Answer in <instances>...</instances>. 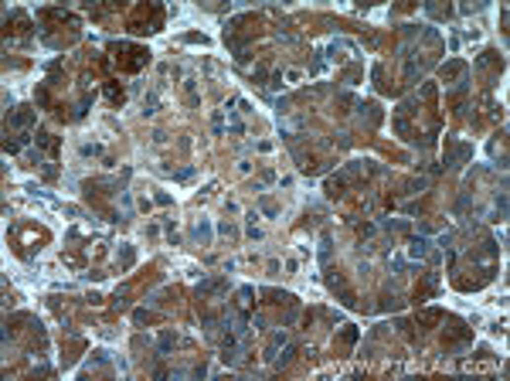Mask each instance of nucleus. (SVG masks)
<instances>
[{"mask_svg":"<svg viewBox=\"0 0 510 381\" xmlns=\"http://www.w3.org/2000/svg\"><path fill=\"white\" fill-rule=\"evenodd\" d=\"M133 259H136V255H133V249H129V245H122V266H126V269L133 266Z\"/></svg>","mask_w":510,"mask_h":381,"instance_id":"obj_26","label":"nucleus"},{"mask_svg":"<svg viewBox=\"0 0 510 381\" xmlns=\"http://www.w3.org/2000/svg\"><path fill=\"white\" fill-rule=\"evenodd\" d=\"M381 310H401V300H398V296H385Z\"/></svg>","mask_w":510,"mask_h":381,"instance_id":"obj_24","label":"nucleus"},{"mask_svg":"<svg viewBox=\"0 0 510 381\" xmlns=\"http://www.w3.org/2000/svg\"><path fill=\"white\" fill-rule=\"evenodd\" d=\"M248 238H252V242H262V231H259L255 225H248Z\"/></svg>","mask_w":510,"mask_h":381,"instance_id":"obj_31","label":"nucleus"},{"mask_svg":"<svg viewBox=\"0 0 510 381\" xmlns=\"http://www.w3.org/2000/svg\"><path fill=\"white\" fill-rule=\"evenodd\" d=\"M167 174H174L177 181H191V177H194V167H184V170H167Z\"/></svg>","mask_w":510,"mask_h":381,"instance_id":"obj_23","label":"nucleus"},{"mask_svg":"<svg viewBox=\"0 0 510 381\" xmlns=\"http://www.w3.org/2000/svg\"><path fill=\"white\" fill-rule=\"evenodd\" d=\"M269 89H282V72H272V78H269Z\"/></svg>","mask_w":510,"mask_h":381,"instance_id":"obj_29","label":"nucleus"},{"mask_svg":"<svg viewBox=\"0 0 510 381\" xmlns=\"http://www.w3.org/2000/svg\"><path fill=\"white\" fill-rule=\"evenodd\" d=\"M408 255H412V259H425V255H429V238H425V235H412Z\"/></svg>","mask_w":510,"mask_h":381,"instance_id":"obj_6","label":"nucleus"},{"mask_svg":"<svg viewBox=\"0 0 510 381\" xmlns=\"http://www.w3.org/2000/svg\"><path fill=\"white\" fill-rule=\"evenodd\" d=\"M191 375H194V378H204V375H208V368H204V364H194V368H191Z\"/></svg>","mask_w":510,"mask_h":381,"instance_id":"obj_32","label":"nucleus"},{"mask_svg":"<svg viewBox=\"0 0 510 381\" xmlns=\"http://www.w3.org/2000/svg\"><path fill=\"white\" fill-rule=\"evenodd\" d=\"M473 157V147L470 143H459V140H446V167H459V163H466V160Z\"/></svg>","mask_w":510,"mask_h":381,"instance_id":"obj_2","label":"nucleus"},{"mask_svg":"<svg viewBox=\"0 0 510 381\" xmlns=\"http://www.w3.org/2000/svg\"><path fill=\"white\" fill-rule=\"evenodd\" d=\"M143 347H150V337H143V334L133 337V350H143Z\"/></svg>","mask_w":510,"mask_h":381,"instance_id":"obj_27","label":"nucleus"},{"mask_svg":"<svg viewBox=\"0 0 510 381\" xmlns=\"http://www.w3.org/2000/svg\"><path fill=\"white\" fill-rule=\"evenodd\" d=\"M106 99H109L113 106H119L122 99H126V92H122V89L116 85V82H109V85H106Z\"/></svg>","mask_w":510,"mask_h":381,"instance_id":"obj_14","label":"nucleus"},{"mask_svg":"<svg viewBox=\"0 0 510 381\" xmlns=\"http://www.w3.org/2000/svg\"><path fill=\"white\" fill-rule=\"evenodd\" d=\"M184 41H191V44H208L204 34H184Z\"/></svg>","mask_w":510,"mask_h":381,"instance_id":"obj_28","label":"nucleus"},{"mask_svg":"<svg viewBox=\"0 0 510 381\" xmlns=\"http://www.w3.org/2000/svg\"><path fill=\"white\" fill-rule=\"evenodd\" d=\"M174 347H177V337H174V334L167 330V334L160 337V347H157V350H160V354H157V357H163V354H170V350H174Z\"/></svg>","mask_w":510,"mask_h":381,"instance_id":"obj_13","label":"nucleus"},{"mask_svg":"<svg viewBox=\"0 0 510 381\" xmlns=\"http://www.w3.org/2000/svg\"><path fill=\"white\" fill-rule=\"evenodd\" d=\"M153 320V313H147V310H133V323L136 327H143V323H150Z\"/></svg>","mask_w":510,"mask_h":381,"instance_id":"obj_20","label":"nucleus"},{"mask_svg":"<svg viewBox=\"0 0 510 381\" xmlns=\"http://www.w3.org/2000/svg\"><path fill=\"white\" fill-rule=\"evenodd\" d=\"M357 337H360V330H357V327H351V323L340 330V344H344V347H354V344H357Z\"/></svg>","mask_w":510,"mask_h":381,"instance_id":"obj_11","label":"nucleus"},{"mask_svg":"<svg viewBox=\"0 0 510 381\" xmlns=\"http://www.w3.org/2000/svg\"><path fill=\"white\" fill-rule=\"evenodd\" d=\"M330 255H333V238L323 235V238H320V262H330Z\"/></svg>","mask_w":510,"mask_h":381,"instance_id":"obj_15","label":"nucleus"},{"mask_svg":"<svg viewBox=\"0 0 510 381\" xmlns=\"http://www.w3.org/2000/svg\"><path fill=\"white\" fill-rule=\"evenodd\" d=\"M323 190H327V197H344V190H347V181L337 174V177H330L327 184H323Z\"/></svg>","mask_w":510,"mask_h":381,"instance_id":"obj_7","label":"nucleus"},{"mask_svg":"<svg viewBox=\"0 0 510 381\" xmlns=\"http://www.w3.org/2000/svg\"><path fill=\"white\" fill-rule=\"evenodd\" d=\"M259 204H262V211H266V215H269V218H275V215H279V208H275V204H272L269 197H259Z\"/></svg>","mask_w":510,"mask_h":381,"instance_id":"obj_21","label":"nucleus"},{"mask_svg":"<svg viewBox=\"0 0 510 381\" xmlns=\"http://www.w3.org/2000/svg\"><path fill=\"white\" fill-rule=\"evenodd\" d=\"M194 242H201V245H211V225H208V218H201V222L194 225Z\"/></svg>","mask_w":510,"mask_h":381,"instance_id":"obj_8","label":"nucleus"},{"mask_svg":"<svg viewBox=\"0 0 510 381\" xmlns=\"http://www.w3.org/2000/svg\"><path fill=\"white\" fill-rule=\"evenodd\" d=\"M21 150V136H10L7 133V140H3V153H17Z\"/></svg>","mask_w":510,"mask_h":381,"instance_id":"obj_18","label":"nucleus"},{"mask_svg":"<svg viewBox=\"0 0 510 381\" xmlns=\"http://www.w3.org/2000/svg\"><path fill=\"white\" fill-rule=\"evenodd\" d=\"M439 75H442V78H452V75H466V65H463V62H449V65H442V68H439Z\"/></svg>","mask_w":510,"mask_h":381,"instance_id":"obj_12","label":"nucleus"},{"mask_svg":"<svg viewBox=\"0 0 510 381\" xmlns=\"http://www.w3.org/2000/svg\"><path fill=\"white\" fill-rule=\"evenodd\" d=\"M34 116H38V109H34V106H17V109H10L7 126H10V129H21V133H31Z\"/></svg>","mask_w":510,"mask_h":381,"instance_id":"obj_1","label":"nucleus"},{"mask_svg":"<svg viewBox=\"0 0 510 381\" xmlns=\"http://www.w3.org/2000/svg\"><path fill=\"white\" fill-rule=\"evenodd\" d=\"M218 231H221V235H228V238H235V235H238V231H235V225H228V222L218 225Z\"/></svg>","mask_w":510,"mask_h":381,"instance_id":"obj_25","label":"nucleus"},{"mask_svg":"<svg viewBox=\"0 0 510 381\" xmlns=\"http://www.w3.org/2000/svg\"><path fill=\"white\" fill-rule=\"evenodd\" d=\"M225 293H228V279H225V276L204 279V283L197 286V296H201V300H208V296H225Z\"/></svg>","mask_w":510,"mask_h":381,"instance_id":"obj_4","label":"nucleus"},{"mask_svg":"<svg viewBox=\"0 0 510 381\" xmlns=\"http://www.w3.org/2000/svg\"><path fill=\"white\" fill-rule=\"evenodd\" d=\"M78 153H82V157H102V147H99V143H82Z\"/></svg>","mask_w":510,"mask_h":381,"instance_id":"obj_17","label":"nucleus"},{"mask_svg":"<svg viewBox=\"0 0 510 381\" xmlns=\"http://www.w3.org/2000/svg\"><path fill=\"white\" fill-rule=\"evenodd\" d=\"M34 140H38V147H41V150H48L51 157H58V140H55L51 133H38Z\"/></svg>","mask_w":510,"mask_h":381,"instance_id":"obj_9","label":"nucleus"},{"mask_svg":"<svg viewBox=\"0 0 510 381\" xmlns=\"http://www.w3.org/2000/svg\"><path fill=\"white\" fill-rule=\"evenodd\" d=\"M394 129H398L401 136H408V133H412V123H408L405 116H394Z\"/></svg>","mask_w":510,"mask_h":381,"instance_id":"obj_19","label":"nucleus"},{"mask_svg":"<svg viewBox=\"0 0 510 381\" xmlns=\"http://www.w3.org/2000/svg\"><path fill=\"white\" fill-rule=\"evenodd\" d=\"M360 109V119L367 116V126H378V119H381V109L374 106V102H364V106H357Z\"/></svg>","mask_w":510,"mask_h":381,"instance_id":"obj_10","label":"nucleus"},{"mask_svg":"<svg viewBox=\"0 0 510 381\" xmlns=\"http://www.w3.org/2000/svg\"><path fill=\"white\" fill-rule=\"evenodd\" d=\"M262 296H266V303H275V306H279V303H282V306H293V303H296L293 293H286V289H272V286L262 289Z\"/></svg>","mask_w":510,"mask_h":381,"instance_id":"obj_5","label":"nucleus"},{"mask_svg":"<svg viewBox=\"0 0 510 381\" xmlns=\"http://www.w3.org/2000/svg\"><path fill=\"white\" fill-rule=\"evenodd\" d=\"M153 201H157V204H163V208H167V204H170V194H167V190H160V194H157V197H153Z\"/></svg>","mask_w":510,"mask_h":381,"instance_id":"obj_30","label":"nucleus"},{"mask_svg":"<svg viewBox=\"0 0 510 381\" xmlns=\"http://www.w3.org/2000/svg\"><path fill=\"white\" fill-rule=\"evenodd\" d=\"M442 317H446V313H442V310H435V306H432V310H422V313H419V320H422V323H429V327H432V323H439Z\"/></svg>","mask_w":510,"mask_h":381,"instance_id":"obj_16","label":"nucleus"},{"mask_svg":"<svg viewBox=\"0 0 510 381\" xmlns=\"http://www.w3.org/2000/svg\"><path fill=\"white\" fill-rule=\"evenodd\" d=\"M157 113V95H147L143 99V116H153Z\"/></svg>","mask_w":510,"mask_h":381,"instance_id":"obj_22","label":"nucleus"},{"mask_svg":"<svg viewBox=\"0 0 510 381\" xmlns=\"http://www.w3.org/2000/svg\"><path fill=\"white\" fill-rule=\"evenodd\" d=\"M327 286H330V293H337V296H340V303H344V306H360L357 300H354V293L347 289V279H344L340 272H333V269H330V272H327Z\"/></svg>","mask_w":510,"mask_h":381,"instance_id":"obj_3","label":"nucleus"}]
</instances>
